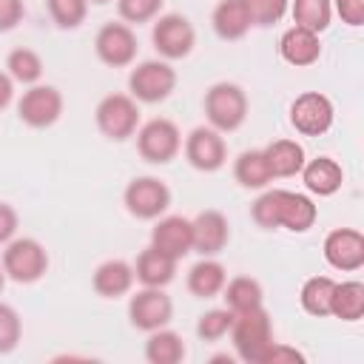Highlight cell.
Listing matches in <instances>:
<instances>
[{
    "label": "cell",
    "instance_id": "1",
    "mask_svg": "<svg viewBox=\"0 0 364 364\" xmlns=\"http://www.w3.org/2000/svg\"><path fill=\"white\" fill-rule=\"evenodd\" d=\"M250 216L259 228H287L293 233H304V230L313 228L318 210H316L310 196L276 188V191L262 193L253 202Z\"/></svg>",
    "mask_w": 364,
    "mask_h": 364
},
{
    "label": "cell",
    "instance_id": "2",
    "mask_svg": "<svg viewBox=\"0 0 364 364\" xmlns=\"http://www.w3.org/2000/svg\"><path fill=\"white\" fill-rule=\"evenodd\" d=\"M233 347L245 361H262L264 350L273 344V327L264 307H253L245 313H233L230 324Z\"/></svg>",
    "mask_w": 364,
    "mask_h": 364
},
{
    "label": "cell",
    "instance_id": "3",
    "mask_svg": "<svg viewBox=\"0 0 364 364\" xmlns=\"http://www.w3.org/2000/svg\"><path fill=\"white\" fill-rule=\"evenodd\" d=\"M205 117L216 131H236L247 117V97L233 82H216L205 94Z\"/></svg>",
    "mask_w": 364,
    "mask_h": 364
},
{
    "label": "cell",
    "instance_id": "4",
    "mask_svg": "<svg viewBox=\"0 0 364 364\" xmlns=\"http://www.w3.org/2000/svg\"><path fill=\"white\" fill-rule=\"evenodd\" d=\"M46 267H48V256L37 239H14L3 250V270L9 279L20 284L37 282L46 273Z\"/></svg>",
    "mask_w": 364,
    "mask_h": 364
},
{
    "label": "cell",
    "instance_id": "5",
    "mask_svg": "<svg viewBox=\"0 0 364 364\" xmlns=\"http://www.w3.org/2000/svg\"><path fill=\"white\" fill-rule=\"evenodd\" d=\"M94 117H97V128L108 139H128L136 131L139 108H136L134 97H128V94H108L100 100Z\"/></svg>",
    "mask_w": 364,
    "mask_h": 364
},
{
    "label": "cell",
    "instance_id": "6",
    "mask_svg": "<svg viewBox=\"0 0 364 364\" xmlns=\"http://www.w3.org/2000/svg\"><path fill=\"white\" fill-rule=\"evenodd\" d=\"M136 148L142 154L145 162H154V165H165L171 162L179 148H182V136H179V128L171 122V119H151L139 128L136 134Z\"/></svg>",
    "mask_w": 364,
    "mask_h": 364
},
{
    "label": "cell",
    "instance_id": "7",
    "mask_svg": "<svg viewBox=\"0 0 364 364\" xmlns=\"http://www.w3.org/2000/svg\"><path fill=\"white\" fill-rule=\"evenodd\" d=\"M173 85H176V71L162 60H145L128 77V88L139 102H162L173 91Z\"/></svg>",
    "mask_w": 364,
    "mask_h": 364
},
{
    "label": "cell",
    "instance_id": "8",
    "mask_svg": "<svg viewBox=\"0 0 364 364\" xmlns=\"http://www.w3.org/2000/svg\"><path fill=\"white\" fill-rule=\"evenodd\" d=\"M333 102L318 91H304L290 105V125L304 136H321L333 125Z\"/></svg>",
    "mask_w": 364,
    "mask_h": 364
},
{
    "label": "cell",
    "instance_id": "9",
    "mask_svg": "<svg viewBox=\"0 0 364 364\" xmlns=\"http://www.w3.org/2000/svg\"><path fill=\"white\" fill-rule=\"evenodd\" d=\"M125 208L136 219H156L171 205V191L156 176H136L125 188Z\"/></svg>",
    "mask_w": 364,
    "mask_h": 364
},
{
    "label": "cell",
    "instance_id": "10",
    "mask_svg": "<svg viewBox=\"0 0 364 364\" xmlns=\"http://www.w3.org/2000/svg\"><path fill=\"white\" fill-rule=\"evenodd\" d=\"M171 316H173V304L162 293V287H145L134 293L128 301V318L136 330H148V333L159 330L171 321Z\"/></svg>",
    "mask_w": 364,
    "mask_h": 364
},
{
    "label": "cell",
    "instance_id": "11",
    "mask_svg": "<svg viewBox=\"0 0 364 364\" xmlns=\"http://www.w3.org/2000/svg\"><path fill=\"white\" fill-rule=\"evenodd\" d=\"M151 40H154V48L168 57V60H179V57H188L191 48H193V26L182 17V14H165L154 23V31H151Z\"/></svg>",
    "mask_w": 364,
    "mask_h": 364
},
{
    "label": "cell",
    "instance_id": "12",
    "mask_svg": "<svg viewBox=\"0 0 364 364\" xmlns=\"http://www.w3.org/2000/svg\"><path fill=\"white\" fill-rule=\"evenodd\" d=\"M17 114L31 128H48L63 114V97L54 85H31L17 105Z\"/></svg>",
    "mask_w": 364,
    "mask_h": 364
},
{
    "label": "cell",
    "instance_id": "13",
    "mask_svg": "<svg viewBox=\"0 0 364 364\" xmlns=\"http://www.w3.org/2000/svg\"><path fill=\"white\" fill-rule=\"evenodd\" d=\"M94 48L105 65L122 68L136 57V34L125 23H105L94 37Z\"/></svg>",
    "mask_w": 364,
    "mask_h": 364
},
{
    "label": "cell",
    "instance_id": "14",
    "mask_svg": "<svg viewBox=\"0 0 364 364\" xmlns=\"http://www.w3.org/2000/svg\"><path fill=\"white\" fill-rule=\"evenodd\" d=\"M324 259L330 267L353 273L364 264V236L353 228H336L324 239Z\"/></svg>",
    "mask_w": 364,
    "mask_h": 364
},
{
    "label": "cell",
    "instance_id": "15",
    "mask_svg": "<svg viewBox=\"0 0 364 364\" xmlns=\"http://www.w3.org/2000/svg\"><path fill=\"white\" fill-rule=\"evenodd\" d=\"M185 156L196 171H219L225 165L228 148L216 128H193L185 139Z\"/></svg>",
    "mask_w": 364,
    "mask_h": 364
},
{
    "label": "cell",
    "instance_id": "16",
    "mask_svg": "<svg viewBox=\"0 0 364 364\" xmlns=\"http://www.w3.org/2000/svg\"><path fill=\"white\" fill-rule=\"evenodd\" d=\"M151 247L162 250L171 259H182L185 253L193 250V236H191V219L185 216H165L156 222L151 230Z\"/></svg>",
    "mask_w": 364,
    "mask_h": 364
},
{
    "label": "cell",
    "instance_id": "17",
    "mask_svg": "<svg viewBox=\"0 0 364 364\" xmlns=\"http://www.w3.org/2000/svg\"><path fill=\"white\" fill-rule=\"evenodd\" d=\"M191 236H193V250H199L202 256H216L230 236L228 219L219 210H202L191 222Z\"/></svg>",
    "mask_w": 364,
    "mask_h": 364
},
{
    "label": "cell",
    "instance_id": "18",
    "mask_svg": "<svg viewBox=\"0 0 364 364\" xmlns=\"http://www.w3.org/2000/svg\"><path fill=\"white\" fill-rule=\"evenodd\" d=\"M279 54L284 63L290 65H313L321 54V43H318V34L310 31V28H301V26H293L282 34L279 40Z\"/></svg>",
    "mask_w": 364,
    "mask_h": 364
},
{
    "label": "cell",
    "instance_id": "19",
    "mask_svg": "<svg viewBox=\"0 0 364 364\" xmlns=\"http://www.w3.org/2000/svg\"><path fill=\"white\" fill-rule=\"evenodd\" d=\"M299 173L304 179V188L310 193H316V196H333L344 182L341 165L336 159H330V156H316V159L304 162Z\"/></svg>",
    "mask_w": 364,
    "mask_h": 364
},
{
    "label": "cell",
    "instance_id": "20",
    "mask_svg": "<svg viewBox=\"0 0 364 364\" xmlns=\"http://www.w3.org/2000/svg\"><path fill=\"white\" fill-rule=\"evenodd\" d=\"M134 284V267L122 259H108L94 270V290L105 299H117L128 293Z\"/></svg>",
    "mask_w": 364,
    "mask_h": 364
},
{
    "label": "cell",
    "instance_id": "21",
    "mask_svg": "<svg viewBox=\"0 0 364 364\" xmlns=\"http://www.w3.org/2000/svg\"><path fill=\"white\" fill-rule=\"evenodd\" d=\"M176 273V259L165 256L156 247H145L136 259V270L134 276L145 284V287H165Z\"/></svg>",
    "mask_w": 364,
    "mask_h": 364
},
{
    "label": "cell",
    "instance_id": "22",
    "mask_svg": "<svg viewBox=\"0 0 364 364\" xmlns=\"http://www.w3.org/2000/svg\"><path fill=\"white\" fill-rule=\"evenodd\" d=\"M270 176H296L304 165V148L296 139H276L264 148Z\"/></svg>",
    "mask_w": 364,
    "mask_h": 364
},
{
    "label": "cell",
    "instance_id": "23",
    "mask_svg": "<svg viewBox=\"0 0 364 364\" xmlns=\"http://www.w3.org/2000/svg\"><path fill=\"white\" fill-rule=\"evenodd\" d=\"M250 26L253 23L242 0H219V6L213 9V28L222 40H239L247 34Z\"/></svg>",
    "mask_w": 364,
    "mask_h": 364
},
{
    "label": "cell",
    "instance_id": "24",
    "mask_svg": "<svg viewBox=\"0 0 364 364\" xmlns=\"http://www.w3.org/2000/svg\"><path fill=\"white\" fill-rule=\"evenodd\" d=\"M225 282H228V273H225V267H222L219 262H213V259L196 262V264L191 267V273H188V290H191L193 296H199V299H213L216 293H222Z\"/></svg>",
    "mask_w": 364,
    "mask_h": 364
},
{
    "label": "cell",
    "instance_id": "25",
    "mask_svg": "<svg viewBox=\"0 0 364 364\" xmlns=\"http://www.w3.org/2000/svg\"><path fill=\"white\" fill-rule=\"evenodd\" d=\"M330 316L341 321H358L364 316V284L361 282H336L333 301H330Z\"/></svg>",
    "mask_w": 364,
    "mask_h": 364
},
{
    "label": "cell",
    "instance_id": "26",
    "mask_svg": "<svg viewBox=\"0 0 364 364\" xmlns=\"http://www.w3.org/2000/svg\"><path fill=\"white\" fill-rule=\"evenodd\" d=\"M145 358L151 364H179L185 358V344L176 333L171 330H151L145 341Z\"/></svg>",
    "mask_w": 364,
    "mask_h": 364
},
{
    "label": "cell",
    "instance_id": "27",
    "mask_svg": "<svg viewBox=\"0 0 364 364\" xmlns=\"http://www.w3.org/2000/svg\"><path fill=\"white\" fill-rule=\"evenodd\" d=\"M222 293H225L230 313H245V310L262 307V284L250 276H236V279L225 282Z\"/></svg>",
    "mask_w": 364,
    "mask_h": 364
},
{
    "label": "cell",
    "instance_id": "28",
    "mask_svg": "<svg viewBox=\"0 0 364 364\" xmlns=\"http://www.w3.org/2000/svg\"><path fill=\"white\" fill-rule=\"evenodd\" d=\"M333 290H336V282L330 276H310L304 284H301V307L310 313V316H330V301H333Z\"/></svg>",
    "mask_w": 364,
    "mask_h": 364
},
{
    "label": "cell",
    "instance_id": "29",
    "mask_svg": "<svg viewBox=\"0 0 364 364\" xmlns=\"http://www.w3.org/2000/svg\"><path fill=\"white\" fill-rule=\"evenodd\" d=\"M233 176L245 188H264L273 179L270 168H267V159H264V151H245V154H239V159L233 165Z\"/></svg>",
    "mask_w": 364,
    "mask_h": 364
},
{
    "label": "cell",
    "instance_id": "30",
    "mask_svg": "<svg viewBox=\"0 0 364 364\" xmlns=\"http://www.w3.org/2000/svg\"><path fill=\"white\" fill-rule=\"evenodd\" d=\"M290 14H293V23L301 26V28H310V31H324L330 26V17H333V3L330 0H293L290 3Z\"/></svg>",
    "mask_w": 364,
    "mask_h": 364
},
{
    "label": "cell",
    "instance_id": "31",
    "mask_svg": "<svg viewBox=\"0 0 364 364\" xmlns=\"http://www.w3.org/2000/svg\"><path fill=\"white\" fill-rule=\"evenodd\" d=\"M6 68H9V77L17 82H37L43 74V60L31 48H14L6 60Z\"/></svg>",
    "mask_w": 364,
    "mask_h": 364
},
{
    "label": "cell",
    "instance_id": "32",
    "mask_svg": "<svg viewBox=\"0 0 364 364\" xmlns=\"http://www.w3.org/2000/svg\"><path fill=\"white\" fill-rule=\"evenodd\" d=\"M48 14L60 28H77L85 20L88 0H46Z\"/></svg>",
    "mask_w": 364,
    "mask_h": 364
},
{
    "label": "cell",
    "instance_id": "33",
    "mask_svg": "<svg viewBox=\"0 0 364 364\" xmlns=\"http://www.w3.org/2000/svg\"><path fill=\"white\" fill-rule=\"evenodd\" d=\"M242 3H245L253 26H273L290 9V0H242Z\"/></svg>",
    "mask_w": 364,
    "mask_h": 364
},
{
    "label": "cell",
    "instance_id": "34",
    "mask_svg": "<svg viewBox=\"0 0 364 364\" xmlns=\"http://www.w3.org/2000/svg\"><path fill=\"white\" fill-rule=\"evenodd\" d=\"M230 324H233V313L225 307V310H208L199 324H196V333L202 341H219L225 333H230Z\"/></svg>",
    "mask_w": 364,
    "mask_h": 364
},
{
    "label": "cell",
    "instance_id": "35",
    "mask_svg": "<svg viewBox=\"0 0 364 364\" xmlns=\"http://www.w3.org/2000/svg\"><path fill=\"white\" fill-rule=\"evenodd\" d=\"M119 17L128 23H148L159 14L162 0H117Z\"/></svg>",
    "mask_w": 364,
    "mask_h": 364
},
{
    "label": "cell",
    "instance_id": "36",
    "mask_svg": "<svg viewBox=\"0 0 364 364\" xmlns=\"http://www.w3.org/2000/svg\"><path fill=\"white\" fill-rule=\"evenodd\" d=\"M20 316L14 313V307L0 301V353H11L20 341Z\"/></svg>",
    "mask_w": 364,
    "mask_h": 364
},
{
    "label": "cell",
    "instance_id": "37",
    "mask_svg": "<svg viewBox=\"0 0 364 364\" xmlns=\"http://www.w3.org/2000/svg\"><path fill=\"white\" fill-rule=\"evenodd\" d=\"M282 361L296 364V361H304V355H301L296 347H287V344L273 341V344L264 350V355H262V361H259V364H282Z\"/></svg>",
    "mask_w": 364,
    "mask_h": 364
},
{
    "label": "cell",
    "instance_id": "38",
    "mask_svg": "<svg viewBox=\"0 0 364 364\" xmlns=\"http://www.w3.org/2000/svg\"><path fill=\"white\" fill-rule=\"evenodd\" d=\"M336 11L353 28H358L364 23V0H336Z\"/></svg>",
    "mask_w": 364,
    "mask_h": 364
},
{
    "label": "cell",
    "instance_id": "39",
    "mask_svg": "<svg viewBox=\"0 0 364 364\" xmlns=\"http://www.w3.org/2000/svg\"><path fill=\"white\" fill-rule=\"evenodd\" d=\"M23 0H0V31H11L23 20Z\"/></svg>",
    "mask_w": 364,
    "mask_h": 364
},
{
    "label": "cell",
    "instance_id": "40",
    "mask_svg": "<svg viewBox=\"0 0 364 364\" xmlns=\"http://www.w3.org/2000/svg\"><path fill=\"white\" fill-rule=\"evenodd\" d=\"M17 230V213L11 205L0 202V245H6Z\"/></svg>",
    "mask_w": 364,
    "mask_h": 364
},
{
    "label": "cell",
    "instance_id": "41",
    "mask_svg": "<svg viewBox=\"0 0 364 364\" xmlns=\"http://www.w3.org/2000/svg\"><path fill=\"white\" fill-rule=\"evenodd\" d=\"M11 94H14V85H11V77L6 71H0V108H6L11 102Z\"/></svg>",
    "mask_w": 364,
    "mask_h": 364
},
{
    "label": "cell",
    "instance_id": "42",
    "mask_svg": "<svg viewBox=\"0 0 364 364\" xmlns=\"http://www.w3.org/2000/svg\"><path fill=\"white\" fill-rule=\"evenodd\" d=\"M3 284H6V270L0 267V290H3Z\"/></svg>",
    "mask_w": 364,
    "mask_h": 364
},
{
    "label": "cell",
    "instance_id": "43",
    "mask_svg": "<svg viewBox=\"0 0 364 364\" xmlns=\"http://www.w3.org/2000/svg\"><path fill=\"white\" fill-rule=\"evenodd\" d=\"M91 3H108V0H91Z\"/></svg>",
    "mask_w": 364,
    "mask_h": 364
}]
</instances>
